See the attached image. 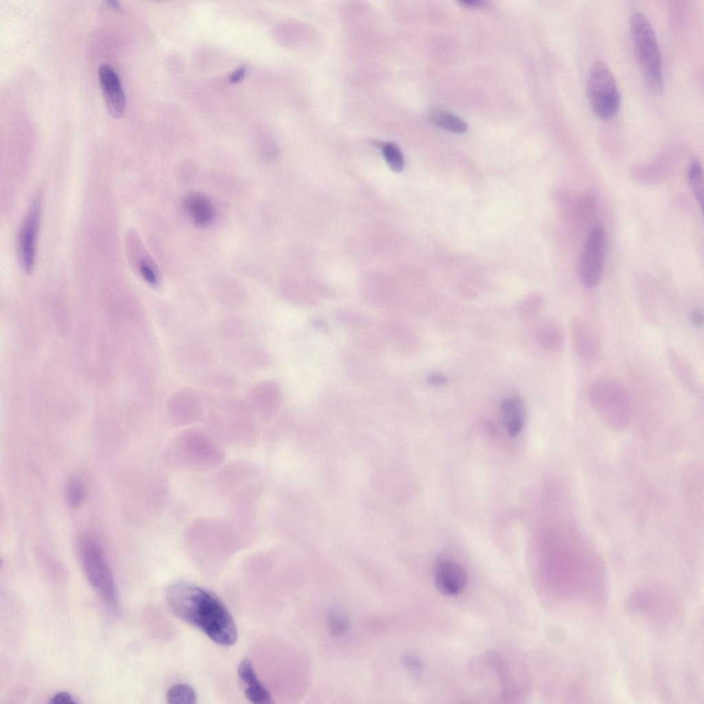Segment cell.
Listing matches in <instances>:
<instances>
[{"label":"cell","mask_w":704,"mask_h":704,"mask_svg":"<svg viewBox=\"0 0 704 704\" xmlns=\"http://www.w3.org/2000/svg\"><path fill=\"white\" fill-rule=\"evenodd\" d=\"M166 600L176 616L200 629L216 644L229 646L236 642L237 629L232 615L208 590L186 582L174 583L167 588Z\"/></svg>","instance_id":"cell-1"},{"label":"cell","mask_w":704,"mask_h":704,"mask_svg":"<svg viewBox=\"0 0 704 704\" xmlns=\"http://www.w3.org/2000/svg\"><path fill=\"white\" fill-rule=\"evenodd\" d=\"M225 452L210 435L198 429H189L178 434L168 446L164 454L172 468L206 470L221 465Z\"/></svg>","instance_id":"cell-2"},{"label":"cell","mask_w":704,"mask_h":704,"mask_svg":"<svg viewBox=\"0 0 704 704\" xmlns=\"http://www.w3.org/2000/svg\"><path fill=\"white\" fill-rule=\"evenodd\" d=\"M590 404L608 428L623 430L629 425L632 413L630 395L625 386L611 377L593 380L588 388Z\"/></svg>","instance_id":"cell-3"},{"label":"cell","mask_w":704,"mask_h":704,"mask_svg":"<svg viewBox=\"0 0 704 704\" xmlns=\"http://www.w3.org/2000/svg\"><path fill=\"white\" fill-rule=\"evenodd\" d=\"M630 28L637 60L647 87L654 94L663 89L661 52L653 27L641 12L634 13Z\"/></svg>","instance_id":"cell-4"},{"label":"cell","mask_w":704,"mask_h":704,"mask_svg":"<svg viewBox=\"0 0 704 704\" xmlns=\"http://www.w3.org/2000/svg\"><path fill=\"white\" fill-rule=\"evenodd\" d=\"M79 557L83 573L102 603L112 613L120 612V600L115 580L99 544L83 537L79 543Z\"/></svg>","instance_id":"cell-5"},{"label":"cell","mask_w":704,"mask_h":704,"mask_svg":"<svg viewBox=\"0 0 704 704\" xmlns=\"http://www.w3.org/2000/svg\"><path fill=\"white\" fill-rule=\"evenodd\" d=\"M586 88L595 114L603 120L614 116L620 106V95L615 77L604 62L595 61L591 65Z\"/></svg>","instance_id":"cell-6"},{"label":"cell","mask_w":704,"mask_h":704,"mask_svg":"<svg viewBox=\"0 0 704 704\" xmlns=\"http://www.w3.org/2000/svg\"><path fill=\"white\" fill-rule=\"evenodd\" d=\"M606 248L605 230L596 226L588 235L580 261V276L586 287H597L602 279Z\"/></svg>","instance_id":"cell-7"},{"label":"cell","mask_w":704,"mask_h":704,"mask_svg":"<svg viewBox=\"0 0 704 704\" xmlns=\"http://www.w3.org/2000/svg\"><path fill=\"white\" fill-rule=\"evenodd\" d=\"M41 195L32 197L27 214L21 224L18 237V252L23 270L30 274L34 267L36 244L41 216Z\"/></svg>","instance_id":"cell-8"},{"label":"cell","mask_w":704,"mask_h":704,"mask_svg":"<svg viewBox=\"0 0 704 704\" xmlns=\"http://www.w3.org/2000/svg\"><path fill=\"white\" fill-rule=\"evenodd\" d=\"M434 580L436 588L441 594L453 596L465 588L468 575L464 567L458 562L442 560L434 566Z\"/></svg>","instance_id":"cell-9"},{"label":"cell","mask_w":704,"mask_h":704,"mask_svg":"<svg viewBox=\"0 0 704 704\" xmlns=\"http://www.w3.org/2000/svg\"><path fill=\"white\" fill-rule=\"evenodd\" d=\"M100 84L109 113L115 118L123 116L125 109L124 93L117 73L108 64L98 69Z\"/></svg>","instance_id":"cell-10"},{"label":"cell","mask_w":704,"mask_h":704,"mask_svg":"<svg viewBox=\"0 0 704 704\" xmlns=\"http://www.w3.org/2000/svg\"><path fill=\"white\" fill-rule=\"evenodd\" d=\"M571 337L573 351L583 362H595L600 353V344L595 333L582 318H574L571 325Z\"/></svg>","instance_id":"cell-11"},{"label":"cell","mask_w":704,"mask_h":704,"mask_svg":"<svg viewBox=\"0 0 704 704\" xmlns=\"http://www.w3.org/2000/svg\"><path fill=\"white\" fill-rule=\"evenodd\" d=\"M500 413L507 434L518 435L525 424L527 410L523 399L514 395L505 398L500 404Z\"/></svg>","instance_id":"cell-12"},{"label":"cell","mask_w":704,"mask_h":704,"mask_svg":"<svg viewBox=\"0 0 704 704\" xmlns=\"http://www.w3.org/2000/svg\"><path fill=\"white\" fill-rule=\"evenodd\" d=\"M238 674L245 686V694L252 703L265 704L272 703L270 692L258 679L251 661L245 659L238 667Z\"/></svg>","instance_id":"cell-13"},{"label":"cell","mask_w":704,"mask_h":704,"mask_svg":"<svg viewBox=\"0 0 704 704\" xmlns=\"http://www.w3.org/2000/svg\"><path fill=\"white\" fill-rule=\"evenodd\" d=\"M256 474V468L244 461H232L225 465L217 476V487L223 492L232 490Z\"/></svg>","instance_id":"cell-14"},{"label":"cell","mask_w":704,"mask_h":704,"mask_svg":"<svg viewBox=\"0 0 704 704\" xmlns=\"http://www.w3.org/2000/svg\"><path fill=\"white\" fill-rule=\"evenodd\" d=\"M184 205L195 225L207 227L214 218V208L210 201L200 192H191L184 197Z\"/></svg>","instance_id":"cell-15"},{"label":"cell","mask_w":704,"mask_h":704,"mask_svg":"<svg viewBox=\"0 0 704 704\" xmlns=\"http://www.w3.org/2000/svg\"><path fill=\"white\" fill-rule=\"evenodd\" d=\"M668 359L674 375L681 384L688 391L700 394L701 385L686 360L672 349L668 350Z\"/></svg>","instance_id":"cell-16"},{"label":"cell","mask_w":704,"mask_h":704,"mask_svg":"<svg viewBox=\"0 0 704 704\" xmlns=\"http://www.w3.org/2000/svg\"><path fill=\"white\" fill-rule=\"evenodd\" d=\"M537 339L542 348L549 351L556 352L564 346V332L556 320L547 319L540 324Z\"/></svg>","instance_id":"cell-17"},{"label":"cell","mask_w":704,"mask_h":704,"mask_svg":"<svg viewBox=\"0 0 704 704\" xmlns=\"http://www.w3.org/2000/svg\"><path fill=\"white\" fill-rule=\"evenodd\" d=\"M430 118L435 125L453 133H462L468 129V124L463 119L444 110L433 111Z\"/></svg>","instance_id":"cell-18"},{"label":"cell","mask_w":704,"mask_h":704,"mask_svg":"<svg viewBox=\"0 0 704 704\" xmlns=\"http://www.w3.org/2000/svg\"><path fill=\"white\" fill-rule=\"evenodd\" d=\"M688 179L692 194L698 205L702 207L703 203V175L700 162L694 160L690 164L688 170Z\"/></svg>","instance_id":"cell-19"},{"label":"cell","mask_w":704,"mask_h":704,"mask_svg":"<svg viewBox=\"0 0 704 704\" xmlns=\"http://www.w3.org/2000/svg\"><path fill=\"white\" fill-rule=\"evenodd\" d=\"M166 699L169 704H193L196 703L197 696L190 685L178 683L168 690Z\"/></svg>","instance_id":"cell-20"},{"label":"cell","mask_w":704,"mask_h":704,"mask_svg":"<svg viewBox=\"0 0 704 704\" xmlns=\"http://www.w3.org/2000/svg\"><path fill=\"white\" fill-rule=\"evenodd\" d=\"M384 157L390 169L395 172L401 171L404 166V158L403 154L394 143H387L382 146Z\"/></svg>","instance_id":"cell-21"},{"label":"cell","mask_w":704,"mask_h":704,"mask_svg":"<svg viewBox=\"0 0 704 704\" xmlns=\"http://www.w3.org/2000/svg\"><path fill=\"white\" fill-rule=\"evenodd\" d=\"M85 491L82 483L76 478L71 479L66 488L67 503L72 507L80 506L85 498Z\"/></svg>","instance_id":"cell-22"},{"label":"cell","mask_w":704,"mask_h":704,"mask_svg":"<svg viewBox=\"0 0 704 704\" xmlns=\"http://www.w3.org/2000/svg\"><path fill=\"white\" fill-rule=\"evenodd\" d=\"M542 303L541 296L535 295L529 296L519 302L515 309L517 314L524 318H529L534 315L540 309Z\"/></svg>","instance_id":"cell-23"},{"label":"cell","mask_w":704,"mask_h":704,"mask_svg":"<svg viewBox=\"0 0 704 704\" xmlns=\"http://www.w3.org/2000/svg\"><path fill=\"white\" fill-rule=\"evenodd\" d=\"M348 625L346 617L339 612L333 611L329 616L330 630L335 635L344 632Z\"/></svg>","instance_id":"cell-24"},{"label":"cell","mask_w":704,"mask_h":704,"mask_svg":"<svg viewBox=\"0 0 704 704\" xmlns=\"http://www.w3.org/2000/svg\"><path fill=\"white\" fill-rule=\"evenodd\" d=\"M140 273L142 278L149 284L155 285L157 283V276L152 265L145 259L140 262Z\"/></svg>","instance_id":"cell-25"},{"label":"cell","mask_w":704,"mask_h":704,"mask_svg":"<svg viewBox=\"0 0 704 704\" xmlns=\"http://www.w3.org/2000/svg\"><path fill=\"white\" fill-rule=\"evenodd\" d=\"M50 703L53 704H74L76 701L68 692H60L54 694L50 699Z\"/></svg>","instance_id":"cell-26"},{"label":"cell","mask_w":704,"mask_h":704,"mask_svg":"<svg viewBox=\"0 0 704 704\" xmlns=\"http://www.w3.org/2000/svg\"><path fill=\"white\" fill-rule=\"evenodd\" d=\"M689 320L694 327H700L703 326L704 322L703 310L700 308L692 309L689 314Z\"/></svg>","instance_id":"cell-27"},{"label":"cell","mask_w":704,"mask_h":704,"mask_svg":"<svg viewBox=\"0 0 704 704\" xmlns=\"http://www.w3.org/2000/svg\"><path fill=\"white\" fill-rule=\"evenodd\" d=\"M406 664L413 672H420L422 670L421 661L415 656L408 655L406 657Z\"/></svg>","instance_id":"cell-28"},{"label":"cell","mask_w":704,"mask_h":704,"mask_svg":"<svg viewBox=\"0 0 704 704\" xmlns=\"http://www.w3.org/2000/svg\"><path fill=\"white\" fill-rule=\"evenodd\" d=\"M447 381L448 379L446 376L439 373H432L427 378L428 383L432 386H442L446 384Z\"/></svg>","instance_id":"cell-29"},{"label":"cell","mask_w":704,"mask_h":704,"mask_svg":"<svg viewBox=\"0 0 704 704\" xmlns=\"http://www.w3.org/2000/svg\"><path fill=\"white\" fill-rule=\"evenodd\" d=\"M460 3L468 8H480L485 5V2L483 0H462Z\"/></svg>","instance_id":"cell-30"},{"label":"cell","mask_w":704,"mask_h":704,"mask_svg":"<svg viewBox=\"0 0 704 704\" xmlns=\"http://www.w3.org/2000/svg\"><path fill=\"white\" fill-rule=\"evenodd\" d=\"M107 3H108V5H109V6H111V7H112V8H118V7H119V3H118V1H107Z\"/></svg>","instance_id":"cell-31"}]
</instances>
